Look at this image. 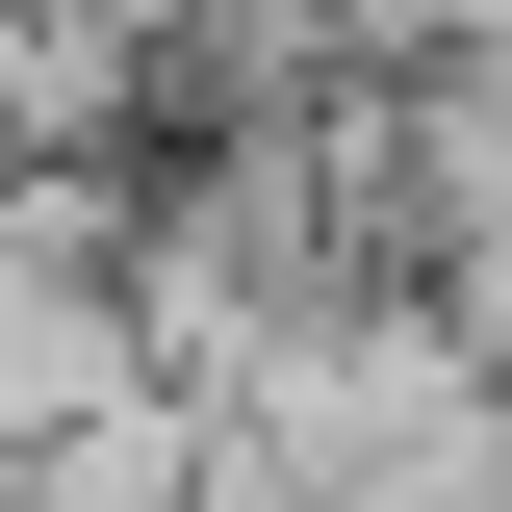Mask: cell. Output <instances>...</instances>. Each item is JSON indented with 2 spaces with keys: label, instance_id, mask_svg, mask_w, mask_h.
I'll return each mask as SVG.
<instances>
[{
  "label": "cell",
  "instance_id": "obj_1",
  "mask_svg": "<svg viewBox=\"0 0 512 512\" xmlns=\"http://www.w3.org/2000/svg\"><path fill=\"white\" fill-rule=\"evenodd\" d=\"M103 205H128V154H26V180H0V333L103 308Z\"/></svg>",
  "mask_w": 512,
  "mask_h": 512
},
{
  "label": "cell",
  "instance_id": "obj_3",
  "mask_svg": "<svg viewBox=\"0 0 512 512\" xmlns=\"http://www.w3.org/2000/svg\"><path fill=\"white\" fill-rule=\"evenodd\" d=\"M282 512H487V410H436V436H384V461H333V487H282Z\"/></svg>",
  "mask_w": 512,
  "mask_h": 512
},
{
  "label": "cell",
  "instance_id": "obj_2",
  "mask_svg": "<svg viewBox=\"0 0 512 512\" xmlns=\"http://www.w3.org/2000/svg\"><path fill=\"white\" fill-rule=\"evenodd\" d=\"M26 154H128V77L77 52V26H26V0H0V180H26Z\"/></svg>",
  "mask_w": 512,
  "mask_h": 512
}]
</instances>
